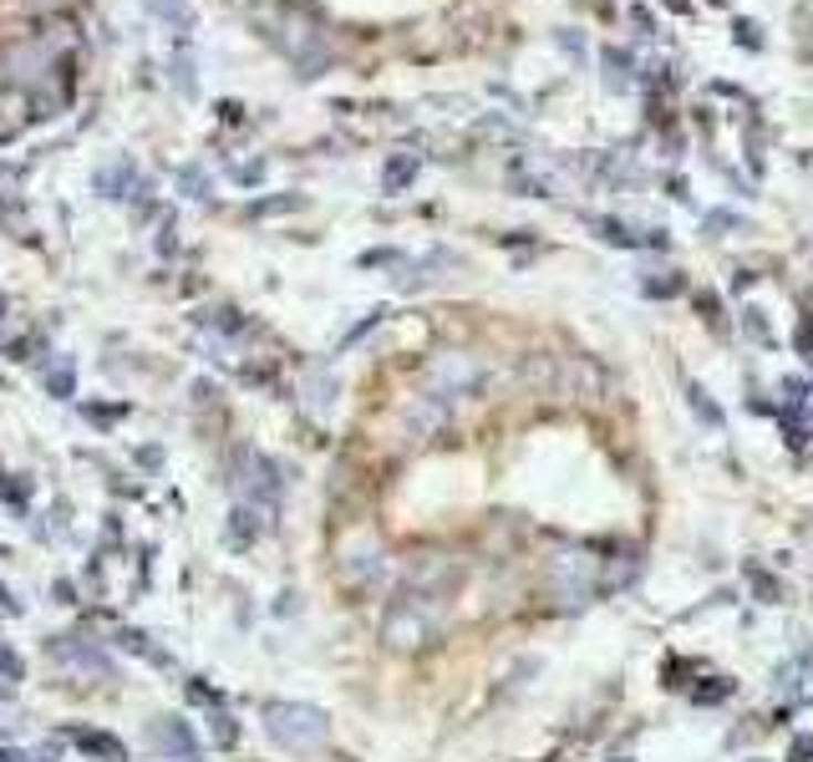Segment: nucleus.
<instances>
[{
    "label": "nucleus",
    "instance_id": "1",
    "mask_svg": "<svg viewBox=\"0 0 813 762\" xmlns=\"http://www.w3.org/2000/svg\"><path fill=\"white\" fill-rule=\"evenodd\" d=\"M260 36L301 66V76H321L331 66V46L315 31V21L305 11H290V6H275V11H260Z\"/></svg>",
    "mask_w": 813,
    "mask_h": 762
},
{
    "label": "nucleus",
    "instance_id": "2",
    "mask_svg": "<svg viewBox=\"0 0 813 762\" xmlns=\"http://www.w3.org/2000/svg\"><path fill=\"white\" fill-rule=\"evenodd\" d=\"M264 732L285 752H315L331 738V717L311 701H264Z\"/></svg>",
    "mask_w": 813,
    "mask_h": 762
},
{
    "label": "nucleus",
    "instance_id": "3",
    "mask_svg": "<svg viewBox=\"0 0 813 762\" xmlns=\"http://www.w3.org/2000/svg\"><path fill=\"white\" fill-rule=\"evenodd\" d=\"M0 82L11 92H41V87H56L62 82V56L51 46H41L37 36L25 41H11V46L0 51ZM72 82V76H66Z\"/></svg>",
    "mask_w": 813,
    "mask_h": 762
},
{
    "label": "nucleus",
    "instance_id": "4",
    "mask_svg": "<svg viewBox=\"0 0 813 762\" xmlns=\"http://www.w3.org/2000/svg\"><path fill=\"white\" fill-rule=\"evenodd\" d=\"M382 636L397 650H423L427 640H438V615H432V605H423V595H413V601H402L387 610Z\"/></svg>",
    "mask_w": 813,
    "mask_h": 762
},
{
    "label": "nucleus",
    "instance_id": "5",
    "mask_svg": "<svg viewBox=\"0 0 813 762\" xmlns=\"http://www.w3.org/2000/svg\"><path fill=\"white\" fill-rule=\"evenodd\" d=\"M427 382H432L442 397H458V392H468L478 382V362L473 356H458V351L432 356V362H427Z\"/></svg>",
    "mask_w": 813,
    "mask_h": 762
},
{
    "label": "nucleus",
    "instance_id": "6",
    "mask_svg": "<svg viewBox=\"0 0 813 762\" xmlns=\"http://www.w3.org/2000/svg\"><path fill=\"white\" fill-rule=\"evenodd\" d=\"M46 650H51V661H56V666H72V671H82V676L113 671V666H107V656H102V650L92 646L87 636H56Z\"/></svg>",
    "mask_w": 813,
    "mask_h": 762
},
{
    "label": "nucleus",
    "instance_id": "7",
    "mask_svg": "<svg viewBox=\"0 0 813 762\" xmlns=\"http://www.w3.org/2000/svg\"><path fill=\"white\" fill-rule=\"evenodd\" d=\"M153 742H158L168 758H178V762H204L199 738H194L188 722H178V717H153Z\"/></svg>",
    "mask_w": 813,
    "mask_h": 762
},
{
    "label": "nucleus",
    "instance_id": "8",
    "mask_svg": "<svg viewBox=\"0 0 813 762\" xmlns=\"http://www.w3.org/2000/svg\"><path fill=\"white\" fill-rule=\"evenodd\" d=\"M72 742H76L82 752H87V758H97V762H127V748L113 738V732H92V727H76Z\"/></svg>",
    "mask_w": 813,
    "mask_h": 762
},
{
    "label": "nucleus",
    "instance_id": "9",
    "mask_svg": "<svg viewBox=\"0 0 813 762\" xmlns=\"http://www.w3.org/2000/svg\"><path fill=\"white\" fill-rule=\"evenodd\" d=\"M133 178H138V174H133V163L117 158L113 168H102V174H97V188L107 194V199H127V194H133Z\"/></svg>",
    "mask_w": 813,
    "mask_h": 762
},
{
    "label": "nucleus",
    "instance_id": "10",
    "mask_svg": "<svg viewBox=\"0 0 813 762\" xmlns=\"http://www.w3.org/2000/svg\"><path fill=\"white\" fill-rule=\"evenodd\" d=\"M254 534H260V519H254V509H234V519H229V544L234 550H250L254 544Z\"/></svg>",
    "mask_w": 813,
    "mask_h": 762
},
{
    "label": "nucleus",
    "instance_id": "11",
    "mask_svg": "<svg viewBox=\"0 0 813 762\" xmlns=\"http://www.w3.org/2000/svg\"><path fill=\"white\" fill-rule=\"evenodd\" d=\"M117 646L133 650V656H148V661H158V666L168 661V650H158L148 636H143V630H123V636H117Z\"/></svg>",
    "mask_w": 813,
    "mask_h": 762
},
{
    "label": "nucleus",
    "instance_id": "12",
    "mask_svg": "<svg viewBox=\"0 0 813 762\" xmlns=\"http://www.w3.org/2000/svg\"><path fill=\"white\" fill-rule=\"evenodd\" d=\"M413 174H417V163L397 158V163H387V174H382V178H387V188H407V184H413Z\"/></svg>",
    "mask_w": 813,
    "mask_h": 762
},
{
    "label": "nucleus",
    "instance_id": "13",
    "mask_svg": "<svg viewBox=\"0 0 813 762\" xmlns=\"http://www.w3.org/2000/svg\"><path fill=\"white\" fill-rule=\"evenodd\" d=\"M213 742H225V748H234V742H239V722L229 712L213 717Z\"/></svg>",
    "mask_w": 813,
    "mask_h": 762
},
{
    "label": "nucleus",
    "instance_id": "14",
    "mask_svg": "<svg viewBox=\"0 0 813 762\" xmlns=\"http://www.w3.org/2000/svg\"><path fill=\"white\" fill-rule=\"evenodd\" d=\"M184 697H188V701H199V707H213V701H219V691H213L209 681H204V676H194V681L184 687Z\"/></svg>",
    "mask_w": 813,
    "mask_h": 762
},
{
    "label": "nucleus",
    "instance_id": "15",
    "mask_svg": "<svg viewBox=\"0 0 813 762\" xmlns=\"http://www.w3.org/2000/svg\"><path fill=\"white\" fill-rule=\"evenodd\" d=\"M51 382V392H56V397H72V387H76V376H72V366H56V372L46 376Z\"/></svg>",
    "mask_w": 813,
    "mask_h": 762
},
{
    "label": "nucleus",
    "instance_id": "16",
    "mask_svg": "<svg viewBox=\"0 0 813 762\" xmlns=\"http://www.w3.org/2000/svg\"><path fill=\"white\" fill-rule=\"evenodd\" d=\"M301 194H290V199H260L254 203V213H285V209H301Z\"/></svg>",
    "mask_w": 813,
    "mask_h": 762
},
{
    "label": "nucleus",
    "instance_id": "17",
    "mask_svg": "<svg viewBox=\"0 0 813 762\" xmlns=\"http://www.w3.org/2000/svg\"><path fill=\"white\" fill-rule=\"evenodd\" d=\"M687 397H691V407H697V413H701V417H707V422H722V417H717V407H712V401H707V397H701V392H697V387H691V392H687Z\"/></svg>",
    "mask_w": 813,
    "mask_h": 762
},
{
    "label": "nucleus",
    "instance_id": "18",
    "mask_svg": "<svg viewBox=\"0 0 813 762\" xmlns=\"http://www.w3.org/2000/svg\"><path fill=\"white\" fill-rule=\"evenodd\" d=\"M184 188H194V199H204V188H209V184H204L199 168H184Z\"/></svg>",
    "mask_w": 813,
    "mask_h": 762
},
{
    "label": "nucleus",
    "instance_id": "19",
    "mask_svg": "<svg viewBox=\"0 0 813 762\" xmlns=\"http://www.w3.org/2000/svg\"><path fill=\"white\" fill-rule=\"evenodd\" d=\"M87 417H92V422H117L123 407H87Z\"/></svg>",
    "mask_w": 813,
    "mask_h": 762
},
{
    "label": "nucleus",
    "instance_id": "20",
    "mask_svg": "<svg viewBox=\"0 0 813 762\" xmlns=\"http://www.w3.org/2000/svg\"><path fill=\"white\" fill-rule=\"evenodd\" d=\"M813 758V738H799L793 742V752H789V762H809Z\"/></svg>",
    "mask_w": 813,
    "mask_h": 762
},
{
    "label": "nucleus",
    "instance_id": "21",
    "mask_svg": "<svg viewBox=\"0 0 813 762\" xmlns=\"http://www.w3.org/2000/svg\"><path fill=\"white\" fill-rule=\"evenodd\" d=\"M727 691H732V687H701V691H697V701H722Z\"/></svg>",
    "mask_w": 813,
    "mask_h": 762
},
{
    "label": "nucleus",
    "instance_id": "22",
    "mask_svg": "<svg viewBox=\"0 0 813 762\" xmlns=\"http://www.w3.org/2000/svg\"><path fill=\"white\" fill-rule=\"evenodd\" d=\"M0 671H6V676H15V671H21V661H15L11 650H0Z\"/></svg>",
    "mask_w": 813,
    "mask_h": 762
},
{
    "label": "nucleus",
    "instance_id": "23",
    "mask_svg": "<svg viewBox=\"0 0 813 762\" xmlns=\"http://www.w3.org/2000/svg\"><path fill=\"white\" fill-rule=\"evenodd\" d=\"M0 610H15V605H11V595H6V589H0Z\"/></svg>",
    "mask_w": 813,
    "mask_h": 762
}]
</instances>
